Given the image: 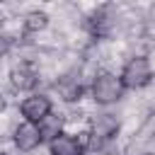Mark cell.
Returning <instances> with one entry per match:
<instances>
[{"label": "cell", "instance_id": "cell-5", "mask_svg": "<svg viewBox=\"0 0 155 155\" xmlns=\"http://www.w3.org/2000/svg\"><path fill=\"white\" fill-rule=\"evenodd\" d=\"M116 131H119V121L111 114H99V116L92 119V126H90V133L87 136L92 138L94 145H102V143L111 140L116 136Z\"/></svg>", "mask_w": 155, "mask_h": 155}, {"label": "cell", "instance_id": "cell-6", "mask_svg": "<svg viewBox=\"0 0 155 155\" xmlns=\"http://www.w3.org/2000/svg\"><path fill=\"white\" fill-rule=\"evenodd\" d=\"M48 150H51V155H85V150H87V133L82 138L63 133V136H58L56 140L48 143Z\"/></svg>", "mask_w": 155, "mask_h": 155}, {"label": "cell", "instance_id": "cell-10", "mask_svg": "<svg viewBox=\"0 0 155 155\" xmlns=\"http://www.w3.org/2000/svg\"><path fill=\"white\" fill-rule=\"evenodd\" d=\"M22 24H24V31L27 34H39L41 29L48 27V15L44 10H31V12L24 15V22Z\"/></svg>", "mask_w": 155, "mask_h": 155}, {"label": "cell", "instance_id": "cell-3", "mask_svg": "<svg viewBox=\"0 0 155 155\" xmlns=\"http://www.w3.org/2000/svg\"><path fill=\"white\" fill-rule=\"evenodd\" d=\"M19 114H22V119L29 121V124H41L46 116L53 114V104H51V99H48L46 94L31 92L29 97H24V99L19 102Z\"/></svg>", "mask_w": 155, "mask_h": 155}, {"label": "cell", "instance_id": "cell-11", "mask_svg": "<svg viewBox=\"0 0 155 155\" xmlns=\"http://www.w3.org/2000/svg\"><path fill=\"white\" fill-rule=\"evenodd\" d=\"M39 128H41V136H44V140H56L58 136H63V119L58 116V114H51V116H46L41 124H39Z\"/></svg>", "mask_w": 155, "mask_h": 155}, {"label": "cell", "instance_id": "cell-7", "mask_svg": "<svg viewBox=\"0 0 155 155\" xmlns=\"http://www.w3.org/2000/svg\"><path fill=\"white\" fill-rule=\"evenodd\" d=\"M10 82H12V87H15L17 92H29V90L36 87V82H39V73H36L29 63H19V65L12 68V73H10Z\"/></svg>", "mask_w": 155, "mask_h": 155}, {"label": "cell", "instance_id": "cell-1", "mask_svg": "<svg viewBox=\"0 0 155 155\" xmlns=\"http://www.w3.org/2000/svg\"><path fill=\"white\" fill-rule=\"evenodd\" d=\"M124 82H121V78L119 75H114V73H99L94 80H92V87H90V92H92V99L97 102V104H102V107H107V104H114V102H119L121 97H124Z\"/></svg>", "mask_w": 155, "mask_h": 155}, {"label": "cell", "instance_id": "cell-2", "mask_svg": "<svg viewBox=\"0 0 155 155\" xmlns=\"http://www.w3.org/2000/svg\"><path fill=\"white\" fill-rule=\"evenodd\" d=\"M119 78H121L126 90H143L153 80V65H150V61L145 56H136L121 68Z\"/></svg>", "mask_w": 155, "mask_h": 155}, {"label": "cell", "instance_id": "cell-4", "mask_svg": "<svg viewBox=\"0 0 155 155\" xmlns=\"http://www.w3.org/2000/svg\"><path fill=\"white\" fill-rule=\"evenodd\" d=\"M15 145L22 150V153H31L36 150L41 143H44V136H41V128L39 124H29V121H22L17 128H15V136H12Z\"/></svg>", "mask_w": 155, "mask_h": 155}, {"label": "cell", "instance_id": "cell-8", "mask_svg": "<svg viewBox=\"0 0 155 155\" xmlns=\"http://www.w3.org/2000/svg\"><path fill=\"white\" fill-rule=\"evenodd\" d=\"M56 90H58L61 99H65V102H75V99H80L82 92H85L80 78H73V75H63V78H58V80H56Z\"/></svg>", "mask_w": 155, "mask_h": 155}, {"label": "cell", "instance_id": "cell-9", "mask_svg": "<svg viewBox=\"0 0 155 155\" xmlns=\"http://www.w3.org/2000/svg\"><path fill=\"white\" fill-rule=\"evenodd\" d=\"M111 27H114V19H111V15H107V7L92 12L90 19H87V29H90V34L97 36V39L107 36V34L111 31Z\"/></svg>", "mask_w": 155, "mask_h": 155}]
</instances>
